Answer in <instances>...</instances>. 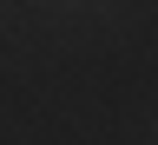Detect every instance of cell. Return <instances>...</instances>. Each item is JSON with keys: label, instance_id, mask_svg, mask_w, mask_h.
I'll use <instances>...</instances> for the list:
<instances>
[]
</instances>
